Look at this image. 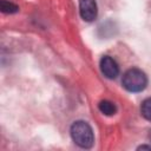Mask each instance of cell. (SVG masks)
Listing matches in <instances>:
<instances>
[{
	"instance_id": "cell-1",
	"label": "cell",
	"mask_w": 151,
	"mask_h": 151,
	"mask_svg": "<svg viewBox=\"0 0 151 151\" xmlns=\"http://www.w3.org/2000/svg\"><path fill=\"white\" fill-rule=\"evenodd\" d=\"M71 137L77 145L84 149H90L94 142L92 127L86 122H83V120H78L72 124Z\"/></svg>"
},
{
	"instance_id": "cell-2",
	"label": "cell",
	"mask_w": 151,
	"mask_h": 151,
	"mask_svg": "<svg viewBox=\"0 0 151 151\" xmlns=\"http://www.w3.org/2000/svg\"><path fill=\"white\" fill-rule=\"evenodd\" d=\"M123 86L130 92H140L147 85L145 73L139 68H130L123 76Z\"/></svg>"
},
{
	"instance_id": "cell-3",
	"label": "cell",
	"mask_w": 151,
	"mask_h": 151,
	"mask_svg": "<svg viewBox=\"0 0 151 151\" xmlns=\"http://www.w3.org/2000/svg\"><path fill=\"white\" fill-rule=\"evenodd\" d=\"M100 70L101 73L109 79H114L119 74V66L117 61L109 55H104L100 59Z\"/></svg>"
},
{
	"instance_id": "cell-4",
	"label": "cell",
	"mask_w": 151,
	"mask_h": 151,
	"mask_svg": "<svg viewBox=\"0 0 151 151\" xmlns=\"http://www.w3.org/2000/svg\"><path fill=\"white\" fill-rule=\"evenodd\" d=\"M79 12L85 21H93L97 18V4L94 0H79Z\"/></svg>"
},
{
	"instance_id": "cell-5",
	"label": "cell",
	"mask_w": 151,
	"mask_h": 151,
	"mask_svg": "<svg viewBox=\"0 0 151 151\" xmlns=\"http://www.w3.org/2000/svg\"><path fill=\"white\" fill-rule=\"evenodd\" d=\"M98 107H99L100 112L104 113V114H106V116H112V114H114L116 111H117L116 105H114L112 101H110V100H101V101L99 103Z\"/></svg>"
},
{
	"instance_id": "cell-6",
	"label": "cell",
	"mask_w": 151,
	"mask_h": 151,
	"mask_svg": "<svg viewBox=\"0 0 151 151\" xmlns=\"http://www.w3.org/2000/svg\"><path fill=\"white\" fill-rule=\"evenodd\" d=\"M140 113L142 116L151 122V98L145 99L140 105Z\"/></svg>"
},
{
	"instance_id": "cell-7",
	"label": "cell",
	"mask_w": 151,
	"mask_h": 151,
	"mask_svg": "<svg viewBox=\"0 0 151 151\" xmlns=\"http://www.w3.org/2000/svg\"><path fill=\"white\" fill-rule=\"evenodd\" d=\"M0 8L4 13H15L19 11V7L15 4L11 2V1H6V0H1Z\"/></svg>"
},
{
	"instance_id": "cell-8",
	"label": "cell",
	"mask_w": 151,
	"mask_h": 151,
	"mask_svg": "<svg viewBox=\"0 0 151 151\" xmlns=\"http://www.w3.org/2000/svg\"><path fill=\"white\" fill-rule=\"evenodd\" d=\"M138 149H149V150H151V146H147V145H142V146H139Z\"/></svg>"
},
{
	"instance_id": "cell-9",
	"label": "cell",
	"mask_w": 151,
	"mask_h": 151,
	"mask_svg": "<svg viewBox=\"0 0 151 151\" xmlns=\"http://www.w3.org/2000/svg\"><path fill=\"white\" fill-rule=\"evenodd\" d=\"M150 138H151V133H150Z\"/></svg>"
}]
</instances>
